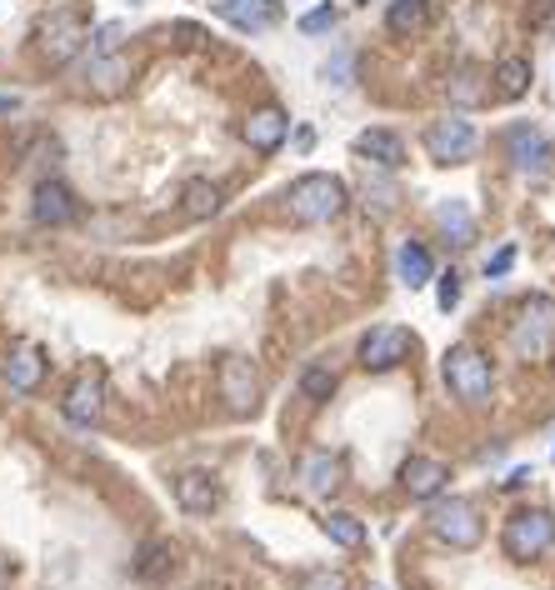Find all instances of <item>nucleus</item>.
Listing matches in <instances>:
<instances>
[{"label": "nucleus", "instance_id": "nucleus-1", "mask_svg": "<svg viewBox=\"0 0 555 590\" xmlns=\"http://www.w3.org/2000/svg\"><path fill=\"white\" fill-rule=\"evenodd\" d=\"M346 206H350L346 181L326 175V171L301 175V181L285 190V210H291V220H301V226H330Z\"/></svg>", "mask_w": 555, "mask_h": 590}, {"label": "nucleus", "instance_id": "nucleus-2", "mask_svg": "<svg viewBox=\"0 0 555 590\" xmlns=\"http://www.w3.org/2000/svg\"><path fill=\"white\" fill-rule=\"evenodd\" d=\"M440 375H446V385L456 391V401H466V405H486L490 391H496L490 356L476 346H450L446 356H440Z\"/></svg>", "mask_w": 555, "mask_h": 590}, {"label": "nucleus", "instance_id": "nucleus-3", "mask_svg": "<svg viewBox=\"0 0 555 590\" xmlns=\"http://www.w3.org/2000/svg\"><path fill=\"white\" fill-rule=\"evenodd\" d=\"M425 525H431V536L450 550H476L480 536H486V521H480V511L466 495H440V501H431Z\"/></svg>", "mask_w": 555, "mask_h": 590}, {"label": "nucleus", "instance_id": "nucleus-4", "mask_svg": "<svg viewBox=\"0 0 555 590\" xmlns=\"http://www.w3.org/2000/svg\"><path fill=\"white\" fill-rule=\"evenodd\" d=\"M551 346H555V301L551 295H531V301H521V310L511 320V350L521 361H541V356H551Z\"/></svg>", "mask_w": 555, "mask_h": 590}, {"label": "nucleus", "instance_id": "nucleus-5", "mask_svg": "<svg viewBox=\"0 0 555 590\" xmlns=\"http://www.w3.org/2000/svg\"><path fill=\"white\" fill-rule=\"evenodd\" d=\"M555 546V511H515L501 531V550L511 560H541Z\"/></svg>", "mask_w": 555, "mask_h": 590}, {"label": "nucleus", "instance_id": "nucleus-6", "mask_svg": "<svg viewBox=\"0 0 555 590\" xmlns=\"http://www.w3.org/2000/svg\"><path fill=\"white\" fill-rule=\"evenodd\" d=\"M476 145H480L476 125L460 121V116H446V121H436L431 131H425V155H431L436 165H460V161H470V155H476Z\"/></svg>", "mask_w": 555, "mask_h": 590}, {"label": "nucleus", "instance_id": "nucleus-7", "mask_svg": "<svg viewBox=\"0 0 555 590\" xmlns=\"http://www.w3.org/2000/svg\"><path fill=\"white\" fill-rule=\"evenodd\" d=\"M220 401H226L230 416H251L261 405V375L246 356H226L220 361Z\"/></svg>", "mask_w": 555, "mask_h": 590}, {"label": "nucleus", "instance_id": "nucleus-8", "mask_svg": "<svg viewBox=\"0 0 555 590\" xmlns=\"http://www.w3.org/2000/svg\"><path fill=\"white\" fill-rule=\"evenodd\" d=\"M35 41H41V55L51 61V66H66L70 55H80V45L90 41V31L76 11H55L51 21L35 31Z\"/></svg>", "mask_w": 555, "mask_h": 590}, {"label": "nucleus", "instance_id": "nucleus-9", "mask_svg": "<svg viewBox=\"0 0 555 590\" xmlns=\"http://www.w3.org/2000/svg\"><path fill=\"white\" fill-rule=\"evenodd\" d=\"M415 336L405 326H370L366 340H360V365L366 371H395V365L411 356Z\"/></svg>", "mask_w": 555, "mask_h": 590}, {"label": "nucleus", "instance_id": "nucleus-10", "mask_svg": "<svg viewBox=\"0 0 555 590\" xmlns=\"http://www.w3.org/2000/svg\"><path fill=\"white\" fill-rule=\"evenodd\" d=\"M505 155H511V165L521 175H531V181H545V171H551V141H545L531 121H515L511 131H505Z\"/></svg>", "mask_w": 555, "mask_h": 590}, {"label": "nucleus", "instance_id": "nucleus-11", "mask_svg": "<svg viewBox=\"0 0 555 590\" xmlns=\"http://www.w3.org/2000/svg\"><path fill=\"white\" fill-rule=\"evenodd\" d=\"M31 220H35V226H51V230L80 220L76 190H70L66 181H41V186H35V200H31Z\"/></svg>", "mask_w": 555, "mask_h": 590}, {"label": "nucleus", "instance_id": "nucleus-12", "mask_svg": "<svg viewBox=\"0 0 555 590\" xmlns=\"http://www.w3.org/2000/svg\"><path fill=\"white\" fill-rule=\"evenodd\" d=\"M450 485V466L436 456H411L401 466V491L411 495V501H440Z\"/></svg>", "mask_w": 555, "mask_h": 590}, {"label": "nucleus", "instance_id": "nucleus-13", "mask_svg": "<svg viewBox=\"0 0 555 590\" xmlns=\"http://www.w3.org/2000/svg\"><path fill=\"white\" fill-rule=\"evenodd\" d=\"M171 491H175V505L191 511V515H210L220 505V481L210 476V470H200V466L181 470V476L171 481Z\"/></svg>", "mask_w": 555, "mask_h": 590}, {"label": "nucleus", "instance_id": "nucleus-14", "mask_svg": "<svg viewBox=\"0 0 555 590\" xmlns=\"http://www.w3.org/2000/svg\"><path fill=\"white\" fill-rule=\"evenodd\" d=\"M61 411H66V420L70 426H80V430L100 426V411H106V381H100V375H80V381L66 391Z\"/></svg>", "mask_w": 555, "mask_h": 590}, {"label": "nucleus", "instance_id": "nucleus-15", "mask_svg": "<svg viewBox=\"0 0 555 590\" xmlns=\"http://www.w3.org/2000/svg\"><path fill=\"white\" fill-rule=\"evenodd\" d=\"M216 15L246 35H261L281 21V6H275V0H216Z\"/></svg>", "mask_w": 555, "mask_h": 590}, {"label": "nucleus", "instance_id": "nucleus-16", "mask_svg": "<svg viewBox=\"0 0 555 590\" xmlns=\"http://www.w3.org/2000/svg\"><path fill=\"white\" fill-rule=\"evenodd\" d=\"M285 131H291V116H285L281 106H261V110H251V116H246V125H240L246 145H251V151H261V155L281 151Z\"/></svg>", "mask_w": 555, "mask_h": 590}, {"label": "nucleus", "instance_id": "nucleus-17", "mask_svg": "<svg viewBox=\"0 0 555 590\" xmlns=\"http://www.w3.org/2000/svg\"><path fill=\"white\" fill-rule=\"evenodd\" d=\"M301 491L316 495V501H326V495L340 491V456H330V450H311V456L301 460Z\"/></svg>", "mask_w": 555, "mask_h": 590}, {"label": "nucleus", "instance_id": "nucleus-18", "mask_svg": "<svg viewBox=\"0 0 555 590\" xmlns=\"http://www.w3.org/2000/svg\"><path fill=\"white\" fill-rule=\"evenodd\" d=\"M0 375H6L11 391L31 395V391H41V381H45V356L35 346H15L11 356H6V365H0Z\"/></svg>", "mask_w": 555, "mask_h": 590}, {"label": "nucleus", "instance_id": "nucleus-19", "mask_svg": "<svg viewBox=\"0 0 555 590\" xmlns=\"http://www.w3.org/2000/svg\"><path fill=\"white\" fill-rule=\"evenodd\" d=\"M356 155L376 161L381 171H401L405 165V141L395 131H360L356 135Z\"/></svg>", "mask_w": 555, "mask_h": 590}, {"label": "nucleus", "instance_id": "nucleus-20", "mask_svg": "<svg viewBox=\"0 0 555 590\" xmlns=\"http://www.w3.org/2000/svg\"><path fill=\"white\" fill-rule=\"evenodd\" d=\"M436 226H440V236H446L450 245H470L476 241V216H470V200H460V196H446L436 206Z\"/></svg>", "mask_w": 555, "mask_h": 590}, {"label": "nucleus", "instance_id": "nucleus-21", "mask_svg": "<svg viewBox=\"0 0 555 590\" xmlns=\"http://www.w3.org/2000/svg\"><path fill=\"white\" fill-rule=\"evenodd\" d=\"M395 275H401V285L421 291V285L436 281V261H431V251H425L421 241H401V251H395Z\"/></svg>", "mask_w": 555, "mask_h": 590}, {"label": "nucleus", "instance_id": "nucleus-22", "mask_svg": "<svg viewBox=\"0 0 555 590\" xmlns=\"http://www.w3.org/2000/svg\"><path fill=\"white\" fill-rule=\"evenodd\" d=\"M425 25H431V0H391V11H385L391 35H421Z\"/></svg>", "mask_w": 555, "mask_h": 590}, {"label": "nucleus", "instance_id": "nucleus-23", "mask_svg": "<svg viewBox=\"0 0 555 590\" xmlns=\"http://www.w3.org/2000/svg\"><path fill=\"white\" fill-rule=\"evenodd\" d=\"M220 206H226V196H220V186H210V181H191V186L181 190L185 220H210V216H220Z\"/></svg>", "mask_w": 555, "mask_h": 590}, {"label": "nucleus", "instance_id": "nucleus-24", "mask_svg": "<svg viewBox=\"0 0 555 590\" xmlns=\"http://www.w3.org/2000/svg\"><path fill=\"white\" fill-rule=\"evenodd\" d=\"M496 90H501L505 100H521L525 90H531V61H525V55H505L501 66H496Z\"/></svg>", "mask_w": 555, "mask_h": 590}, {"label": "nucleus", "instance_id": "nucleus-25", "mask_svg": "<svg viewBox=\"0 0 555 590\" xmlns=\"http://www.w3.org/2000/svg\"><path fill=\"white\" fill-rule=\"evenodd\" d=\"M175 570V550L165 540H145L141 556H135V576L141 580H165Z\"/></svg>", "mask_w": 555, "mask_h": 590}, {"label": "nucleus", "instance_id": "nucleus-26", "mask_svg": "<svg viewBox=\"0 0 555 590\" xmlns=\"http://www.w3.org/2000/svg\"><path fill=\"white\" fill-rule=\"evenodd\" d=\"M326 536L336 540L340 550H356V546H366V525H360V515H350V511H326Z\"/></svg>", "mask_w": 555, "mask_h": 590}, {"label": "nucleus", "instance_id": "nucleus-27", "mask_svg": "<svg viewBox=\"0 0 555 590\" xmlns=\"http://www.w3.org/2000/svg\"><path fill=\"white\" fill-rule=\"evenodd\" d=\"M131 61H126V55H96V61H90V76H96V86L100 90H120L126 86V80H131Z\"/></svg>", "mask_w": 555, "mask_h": 590}, {"label": "nucleus", "instance_id": "nucleus-28", "mask_svg": "<svg viewBox=\"0 0 555 590\" xmlns=\"http://www.w3.org/2000/svg\"><path fill=\"white\" fill-rule=\"evenodd\" d=\"M446 96L456 100V106H480V100H486V86H480V70H476V66H456V76H450Z\"/></svg>", "mask_w": 555, "mask_h": 590}, {"label": "nucleus", "instance_id": "nucleus-29", "mask_svg": "<svg viewBox=\"0 0 555 590\" xmlns=\"http://www.w3.org/2000/svg\"><path fill=\"white\" fill-rule=\"evenodd\" d=\"M301 395L305 401H330V395H336V371H330V365H305Z\"/></svg>", "mask_w": 555, "mask_h": 590}, {"label": "nucleus", "instance_id": "nucleus-30", "mask_svg": "<svg viewBox=\"0 0 555 590\" xmlns=\"http://www.w3.org/2000/svg\"><path fill=\"white\" fill-rule=\"evenodd\" d=\"M336 21H340V11H336V6H330V0H326V6H316V11H311V15H301V31H305V35H326Z\"/></svg>", "mask_w": 555, "mask_h": 590}, {"label": "nucleus", "instance_id": "nucleus-31", "mask_svg": "<svg viewBox=\"0 0 555 590\" xmlns=\"http://www.w3.org/2000/svg\"><path fill=\"white\" fill-rule=\"evenodd\" d=\"M295 590H350V586H346V576H340V570H305Z\"/></svg>", "mask_w": 555, "mask_h": 590}, {"label": "nucleus", "instance_id": "nucleus-32", "mask_svg": "<svg viewBox=\"0 0 555 590\" xmlns=\"http://www.w3.org/2000/svg\"><path fill=\"white\" fill-rule=\"evenodd\" d=\"M436 281H440L436 306H440V310H456V306H460V275H456V271H446V275H436Z\"/></svg>", "mask_w": 555, "mask_h": 590}, {"label": "nucleus", "instance_id": "nucleus-33", "mask_svg": "<svg viewBox=\"0 0 555 590\" xmlns=\"http://www.w3.org/2000/svg\"><path fill=\"white\" fill-rule=\"evenodd\" d=\"M511 265H515V245H501V251H496V255L486 261V281H501V275L511 271Z\"/></svg>", "mask_w": 555, "mask_h": 590}, {"label": "nucleus", "instance_id": "nucleus-34", "mask_svg": "<svg viewBox=\"0 0 555 590\" xmlns=\"http://www.w3.org/2000/svg\"><path fill=\"white\" fill-rule=\"evenodd\" d=\"M120 35H126V25H100V31H96V55H116L120 51Z\"/></svg>", "mask_w": 555, "mask_h": 590}, {"label": "nucleus", "instance_id": "nucleus-35", "mask_svg": "<svg viewBox=\"0 0 555 590\" xmlns=\"http://www.w3.org/2000/svg\"><path fill=\"white\" fill-rule=\"evenodd\" d=\"M326 80H336V86H350V55H336V66H326Z\"/></svg>", "mask_w": 555, "mask_h": 590}, {"label": "nucleus", "instance_id": "nucleus-36", "mask_svg": "<svg viewBox=\"0 0 555 590\" xmlns=\"http://www.w3.org/2000/svg\"><path fill=\"white\" fill-rule=\"evenodd\" d=\"M11 110H21V96H0V116H11Z\"/></svg>", "mask_w": 555, "mask_h": 590}, {"label": "nucleus", "instance_id": "nucleus-37", "mask_svg": "<svg viewBox=\"0 0 555 590\" xmlns=\"http://www.w3.org/2000/svg\"><path fill=\"white\" fill-rule=\"evenodd\" d=\"M6 580H11V560H0V586H6Z\"/></svg>", "mask_w": 555, "mask_h": 590}]
</instances>
